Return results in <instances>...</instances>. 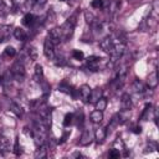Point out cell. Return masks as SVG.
I'll return each instance as SVG.
<instances>
[{"label": "cell", "mask_w": 159, "mask_h": 159, "mask_svg": "<svg viewBox=\"0 0 159 159\" xmlns=\"http://www.w3.org/2000/svg\"><path fill=\"white\" fill-rule=\"evenodd\" d=\"M10 72L12 73V77H14L16 81H19V82H22V81H24V78H25V67H24V63H22L21 61L17 60V61L12 65Z\"/></svg>", "instance_id": "1"}, {"label": "cell", "mask_w": 159, "mask_h": 159, "mask_svg": "<svg viewBox=\"0 0 159 159\" xmlns=\"http://www.w3.org/2000/svg\"><path fill=\"white\" fill-rule=\"evenodd\" d=\"M61 29V34H62V40H68L72 37L73 31H75V24H72L70 20L63 22V25L60 27Z\"/></svg>", "instance_id": "2"}, {"label": "cell", "mask_w": 159, "mask_h": 159, "mask_svg": "<svg viewBox=\"0 0 159 159\" xmlns=\"http://www.w3.org/2000/svg\"><path fill=\"white\" fill-rule=\"evenodd\" d=\"M53 45H58L62 41V34H61V29L60 27H55L51 29L48 32V37H47Z\"/></svg>", "instance_id": "3"}, {"label": "cell", "mask_w": 159, "mask_h": 159, "mask_svg": "<svg viewBox=\"0 0 159 159\" xmlns=\"http://www.w3.org/2000/svg\"><path fill=\"white\" fill-rule=\"evenodd\" d=\"M43 53L50 60H53L55 56H56V53H55V45L48 39L45 40V43H43Z\"/></svg>", "instance_id": "4"}, {"label": "cell", "mask_w": 159, "mask_h": 159, "mask_svg": "<svg viewBox=\"0 0 159 159\" xmlns=\"http://www.w3.org/2000/svg\"><path fill=\"white\" fill-rule=\"evenodd\" d=\"M124 53V45L123 43H118V45H114L112 51L109 52L111 57H112V61H116V60H119Z\"/></svg>", "instance_id": "5"}, {"label": "cell", "mask_w": 159, "mask_h": 159, "mask_svg": "<svg viewBox=\"0 0 159 159\" xmlns=\"http://www.w3.org/2000/svg\"><path fill=\"white\" fill-rule=\"evenodd\" d=\"M113 46H114L113 40H112V37H109V36H106V37H104V39H102V40H101V42H99V47H101L103 51L108 52V53L112 51Z\"/></svg>", "instance_id": "6"}, {"label": "cell", "mask_w": 159, "mask_h": 159, "mask_svg": "<svg viewBox=\"0 0 159 159\" xmlns=\"http://www.w3.org/2000/svg\"><path fill=\"white\" fill-rule=\"evenodd\" d=\"M78 93H80V97L82 98L83 102H88L89 94H91V87H89L88 84H83V86H81V88L78 89Z\"/></svg>", "instance_id": "7"}, {"label": "cell", "mask_w": 159, "mask_h": 159, "mask_svg": "<svg viewBox=\"0 0 159 159\" xmlns=\"http://www.w3.org/2000/svg\"><path fill=\"white\" fill-rule=\"evenodd\" d=\"M10 34H11V26L10 25L0 26V42L6 41L10 37Z\"/></svg>", "instance_id": "8"}, {"label": "cell", "mask_w": 159, "mask_h": 159, "mask_svg": "<svg viewBox=\"0 0 159 159\" xmlns=\"http://www.w3.org/2000/svg\"><path fill=\"white\" fill-rule=\"evenodd\" d=\"M147 83H148V87L152 88V89H154L158 86V75H157V71H153V72L149 73Z\"/></svg>", "instance_id": "9"}, {"label": "cell", "mask_w": 159, "mask_h": 159, "mask_svg": "<svg viewBox=\"0 0 159 159\" xmlns=\"http://www.w3.org/2000/svg\"><path fill=\"white\" fill-rule=\"evenodd\" d=\"M120 107L122 109H130L132 107V98L128 93H124L122 97H120Z\"/></svg>", "instance_id": "10"}, {"label": "cell", "mask_w": 159, "mask_h": 159, "mask_svg": "<svg viewBox=\"0 0 159 159\" xmlns=\"http://www.w3.org/2000/svg\"><path fill=\"white\" fill-rule=\"evenodd\" d=\"M99 57L97 56H91L87 58V65H88V68L91 71H97L98 70V62H99Z\"/></svg>", "instance_id": "11"}, {"label": "cell", "mask_w": 159, "mask_h": 159, "mask_svg": "<svg viewBox=\"0 0 159 159\" xmlns=\"http://www.w3.org/2000/svg\"><path fill=\"white\" fill-rule=\"evenodd\" d=\"M92 142V135H91V132L89 130H84L80 138V144L81 145H88L89 143Z\"/></svg>", "instance_id": "12"}, {"label": "cell", "mask_w": 159, "mask_h": 159, "mask_svg": "<svg viewBox=\"0 0 159 159\" xmlns=\"http://www.w3.org/2000/svg\"><path fill=\"white\" fill-rule=\"evenodd\" d=\"M102 97V89L101 88H94V89H91V94H89V99H88V102H96V101H98L99 98Z\"/></svg>", "instance_id": "13"}, {"label": "cell", "mask_w": 159, "mask_h": 159, "mask_svg": "<svg viewBox=\"0 0 159 159\" xmlns=\"http://www.w3.org/2000/svg\"><path fill=\"white\" fill-rule=\"evenodd\" d=\"M89 118H91V120H92L93 123H101L102 119H103V113H102V111L96 109V111H93V112L91 113Z\"/></svg>", "instance_id": "14"}, {"label": "cell", "mask_w": 159, "mask_h": 159, "mask_svg": "<svg viewBox=\"0 0 159 159\" xmlns=\"http://www.w3.org/2000/svg\"><path fill=\"white\" fill-rule=\"evenodd\" d=\"M9 148H10V145H9L7 138H6L4 134H0V152L5 153V152L9 150Z\"/></svg>", "instance_id": "15"}, {"label": "cell", "mask_w": 159, "mask_h": 159, "mask_svg": "<svg viewBox=\"0 0 159 159\" xmlns=\"http://www.w3.org/2000/svg\"><path fill=\"white\" fill-rule=\"evenodd\" d=\"M26 55H27V58L30 61H35L37 60V50L34 47V46H29L26 48Z\"/></svg>", "instance_id": "16"}, {"label": "cell", "mask_w": 159, "mask_h": 159, "mask_svg": "<svg viewBox=\"0 0 159 159\" xmlns=\"http://www.w3.org/2000/svg\"><path fill=\"white\" fill-rule=\"evenodd\" d=\"M106 135H107V132H106L104 128H98V129L96 130V133H94V138H96V140H97L98 143H102V142L104 140Z\"/></svg>", "instance_id": "17"}, {"label": "cell", "mask_w": 159, "mask_h": 159, "mask_svg": "<svg viewBox=\"0 0 159 159\" xmlns=\"http://www.w3.org/2000/svg\"><path fill=\"white\" fill-rule=\"evenodd\" d=\"M14 36H15L16 40H20V41L26 40V32H25V30L21 29V27H16V29L14 30Z\"/></svg>", "instance_id": "18"}, {"label": "cell", "mask_w": 159, "mask_h": 159, "mask_svg": "<svg viewBox=\"0 0 159 159\" xmlns=\"http://www.w3.org/2000/svg\"><path fill=\"white\" fill-rule=\"evenodd\" d=\"M46 155H47V147H46L45 144L39 145V149L36 150L35 157H36V158H40V159H42V158H45Z\"/></svg>", "instance_id": "19"}, {"label": "cell", "mask_w": 159, "mask_h": 159, "mask_svg": "<svg viewBox=\"0 0 159 159\" xmlns=\"http://www.w3.org/2000/svg\"><path fill=\"white\" fill-rule=\"evenodd\" d=\"M22 24L25 25V26H32L34 24H35V16L32 15V14H26L25 16H24V19H22Z\"/></svg>", "instance_id": "20"}, {"label": "cell", "mask_w": 159, "mask_h": 159, "mask_svg": "<svg viewBox=\"0 0 159 159\" xmlns=\"http://www.w3.org/2000/svg\"><path fill=\"white\" fill-rule=\"evenodd\" d=\"M94 106H96V109L103 112V111L106 109V107H107V99H106L104 97H101L98 101L94 102Z\"/></svg>", "instance_id": "21"}, {"label": "cell", "mask_w": 159, "mask_h": 159, "mask_svg": "<svg viewBox=\"0 0 159 159\" xmlns=\"http://www.w3.org/2000/svg\"><path fill=\"white\" fill-rule=\"evenodd\" d=\"M10 108H11V111H12L16 116H19V117H21V116L24 114V111H22L21 106L17 104V103H15V102H11V103H10Z\"/></svg>", "instance_id": "22"}, {"label": "cell", "mask_w": 159, "mask_h": 159, "mask_svg": "<svg viewBox=\"0 0 159 159\" xmlns=\"http://www.w3.org/2000/svg\"><path fill=\"white\" fill-rule=\"evenodd\" d=\"M43 76V70H42V66L40 63H36L35 65V78H37L36 81H41Z\"/></svg>", "instance_id": "23"}, {"label": "cell", "mask_w": 159, "mask_h": 159, "mask_svg": "<svg viewBox=\"0 0 159 159\" xmlns=\"http://www.w3.org/2000/svg\"><path fill=\"white\" fill-rule=\"evenodd\" d=\"M84 20H86V22L87 24H89V25H93L94 22H96V17H94V15L91 12V11H84Z\"/></svg>", "instance_id": "24"}, {"label": "cell", "mask_w": 159, "mask_h": 159, "mask_svg": "<svg viewBox=\"0 0 159 159\" xmlns=\"http://www.w3.org/2000/svg\"><path fill=\"white\" fill-rule=\"evenodd\" d=\"M117 117H118L119 123H124V122L129 118V109H123V112H120Z\"/></svg>", "instance_id": "25"}, {"label": "cell", "mask_w": 159, "mask_h": 159, "mask_svg": "<svg viewBox=\"0 0 159 159\" xmlns=\"http://www.w3.org/2000/svg\"><path fill=\"white\" fill-rule=\"evenodd\" d=\"M133 88H134L135 92H143V91H144V86H143V83H142L140 81H138V80L134 81V83H133Z\"/></svg>", "instance_id": "26"}, {"label": "cell", "mask_w": 159, "mask_h": 159, "mask_svg": "<svg viewBox=\"0 0 159 159\" xmlns=\"http://www.w3.org/2000/svg\"><path fill=\"white\" fill-rule=\"evenodd\" d=\"M72 122H73V114L72 113H67L65 116V119H63V125L65 127H68Z\"/></svg>", "instance_id": "27"}, {"label": "cell", "mask_w": 159, "mask_h": 159, "mask_svg": "<svg viewBox=\"0 0 159 159\" xmlns=\"http://www.w3.org/2000/svg\"><path fill=\"white\" fill-rule=\"evenodd\" d=\"M4 53H5V56L12 57V56H15V53H16V50H15L12 46H7V47L5 48V51H4Z\"/></svg>", "instance_id": "28"}, {"label": "cell", "mask_w": 159, "mask_h": 159, "mask_svg": "<svg viewBox=\"0 0 159 159\" xmlns=\"http://www.w3.org/2000/svg\"><path fill=\"white\" fill-rule=\"evenodd\" d=\"M119 157H120V153H119V150H118V149L113 148V149L109 152V158L116 159V158H119Z\"/></svg>", "instance_id": "29"}, {"label": "cell", "mask_w": 159, "mask_h": 159, "mask_svg": "<svg viewBox=\"0 0 159 159\" xmlns=\"http://www.w3.org/2000/svg\"><path fill=\"white\" fill-rule=\"evenodd\" d=\"M91 5H92V7H94V9H101V7H103V1H102V0H93V1L91 2Z\"/></svg>", "instance_id": "30"}, {"label": "cell", "mask_w": 159, "mask_h": 159, "mask_svg": "<svg viewBox=\"0 0 159 159\" xmlns=\"http://www.w3.org/2000/svg\"><path fill=\"white\" fill-rule=\"evenodd\" d=\"M58 89L62 91V92H66V93H72L71 87H70V86H65V83H61L60 87H58Z\"/></svg>", "instance_id": "31"}, {"label": "cell", "mask_w": 159, "mask_h": 159, "mask_svg": "<svg viewBox=\"0 0 159 159\" xmlns=\"http://www.w3.org/2000/svg\"><path fill=\"white\" fill-rule=\"evenodd\" d=\"M73 57H75V60H82L83 58V52L80 51V50H75L73 51Z\"/></svg>", "instance_id": "32"}, {"label": "cell", "mask_w": 159, "mask_h": 159, "mask_svg": "<svg viewBox=\"0 0 159 159\" xmlns=\"http://www.w3.org/2000/svg\"><path fill=\"white\" fill-rule=\"evenodd\" d=\"M46 2H47V0H36L35 4H34V6H35L36 9H41Z\"/></svg>", "instance_id": "33"}, {"label": "cell", "mask_w": 159, "mask_h": 159, "mask_svg": "<svg viewBox=\"0 0 159 159\" xmlns=\"http://www.w3.org/2000/svg\"><path fill=\"white\" fill-rule=\"evenodd\" d=\"M7 14V6L0 0V15H5Z\"/></svg>", "instance_id": "34"}, {"label": "cell", "mask_w": 159, "mask_h": 159, "mask_svg": "<svg viewBox=\"0 0 159 159\" xmlns=\"http://www.w3.org/2000/svg\"><path fill=\"white\" fill-rule=\"evenodd\" d=\"M117 124H119V120H118V117L116 116V117L112 118V120H111V123L108 124V127H109V128H113V127H116Z\"/></svg>", "instance_id": "35"}, {"label": "cell", "mask_w": 159, "mask_h": 159, "mask_svg": "<svg viewBox=\"0 0 159 159\" xmlns=\"http://www.w3.org/2000/svg\"><path fill=\"white\" fill-rule=\"evenodd\" d=\"M14 153H15L16 155H20V154H21V149H20V147H19V140H16V142H15V147H14Z\"/></svg>", "instance_id": "36"}, {"label": "cell", "mask_w": 159, "mask_h": 159, "mask_svg": "<svg viewBox=\"0 0 159 159\" xmlns=\"http://www.w3.org/2000/svg\"><path fill=\"white\" fill-rule=\"evenodd\" d=\"M133 132H134L135 134H139V133L142 132V127H140V125H137V127H134V129H133Z\"/></svg>", "instance_id": "37"}, {"label": "cell", "mask_w": 159, "mask_h": 159, "mask_svg": "<svg viewBox=\"0 0 159 159\" xmlns=\"http://www.w3.org/2000/svg\"><path fill=\"white\" fill-rule=\"evenodd\" d=\"M68 135H70V132H66V133H65V134H63V137H62V138H61V140H60V142H61V143H63V142H65V140H66V138H67V137H68Z\"/></svg>", "instance_id": "38"}, {"label": "cell", "mask_w": 159, "mask_h": 159, "mask_svg": "<svg viewBox=\"0 0 159 159\" xmlns=\"http://www.w3.org/2000/svg\"><path fill=\"white\" fill-rule=\"evenodd\" d=\"M35 1H36V0H27V2H29L30 5H34V4H35Z\"/></svg>", "instance_id": "39"}, {"label": "cell", "mask_w": 159, "mask_h": 159, "mask_svg": "<svg viewBox=\"0 0 159 159\" xmlns=\"http://www.w3.org/2000/svg\"><path fill=\"white\" fill-rule=\"evenodd\" d=\"M2 83V76H0V84Z\"/></svg>", "instance_id": "40"}, {"label": "cell", "mask_w": 159, "mask_h": 159, "mask_svg": "<svg viewBox=\"0 0 159 159\" xmlns=\"http://www.w3.org/2000/svg\"><path fill=\"white\" fill-rule=\"evenodd\" d=\"M137 0H129V2H135Z\"/></svg>", "instance_id": "41"}, {"label": "cell", "mask_w": 159, "mask_h": 159, "mask_svg": "<svg viewBox=\"0 0 159 159\" xmlns=\"http://www.w3.org/2000/svg\"><path fill=\"white\" fill-rule=\"evenodd\" d=\"M60 1H65V0H60Z\"/></svg>", "instance_id": "42"}]
</instances>
